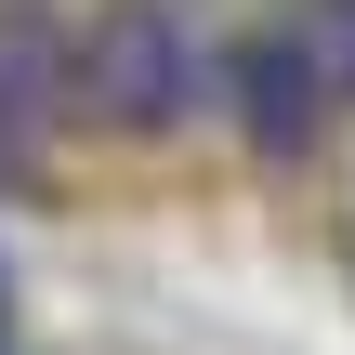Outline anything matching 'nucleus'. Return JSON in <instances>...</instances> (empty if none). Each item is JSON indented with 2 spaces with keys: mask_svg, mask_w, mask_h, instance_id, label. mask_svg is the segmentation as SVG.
Masks as SVG:
<instances>
[{
  "mask_svg": "<svg viewBox=\"0 0 355 355\" xmlns=\"http://www.w3.org/2000/svg\"><path fill=\"white\" fill-rule=\"evenodd\" d=\"M198 40H184V13L171 0H105L92 26H79V105L105 119V132H171L184 105H198Z\"/></svg>",
  "mask_w": 355,
  "mask_h": 355,
  "instance_id": "nucleus-1",
  "label": "nucleus"
},
{
  "mask_svg": "<svg viewBox=\"0 0 355 355\" xmlns=\"http://www.w3.org/2000/svg\"><path fill=\"white\" fill-rule=\"evenodd\" d=\"M329 53H316V26H277V40H250V66H237V105H250V145L263 158H303L316 145V119H329Z\"/></svg>",
  "mask_w": 355,
  "mask_h": 355,
  "instance_id": "nucleus-3",
  "label": "nucleus"
},
{
  "mask_svg": "<svg viewBox=\"0 0 355 355\" xmlns=\"http://www.w3.org/2000/svg\"><path fill=\"white\" fill-rule=\"evenodd\" d=\"M79 105V26L53 0H0V145H40Z\"/></svg>",
  "mask_w": 355,
  "mask_h": 355,
  "instance_id": "nucleus-2",
  "label": "nucleus"
}]
</instances>
